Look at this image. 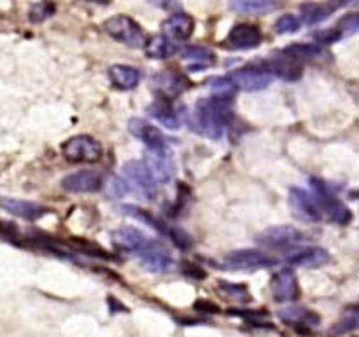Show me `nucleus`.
Wrapping results in <instances>:
<instances>
[{
  "label": "nucleus",
  "mask_w": 359,
  "mask_h": 337,
  "mask_svg": "<svg viewBox=\"0 0 359 337\" xmlns=\"http://www.w3.org/2000/svg\"><path fill=\"white\" fill-rule=\"evenodd\" d=\"M112 241H114V244L119 246L121 249L133 253H139L140 249H144L149 244V239H147L139 228L133 227H123L119 228V230H116L114 234H112Z\"/></svg>",
  "instance_id": "6ab92c4d"
},
{
  "label": "nucleus",
  "mask_w": 359,
  "mask_h": 337,
  "mask_svg": "<svg viewBox=\"0 0 359 337\" xmlns=\"http://www.w3.org/2000/svg\"><path fill=\"white\" fill-rule=\"evenodd\" d=\"M349 4H353V0H328L325 4H309V6H302V14H304L305 23L316 25L325 21L335 11L342 9V7L349 6Z\"/></svg>",
  "instance_id": "f3484780"
},
{
  "label": "nucleus",
  "mask_w": 359,
  "mask_h": 337,
  "mask_svg": "<svg viewBox=\"0 0 359 337\" xmlns=\"http://www.w3.org/2000/svg\"><path fill=\"white\" fill-rule=\"evenodd\" d=\"M359 329V311L349 312L347 316H344L339 323L332 329L333 333H347L353 332V330Z\"/></svg>",
  "instance_id": "72a5a7b5"
},
{
  "label": "nucleus",
  "mask_w": 359,
  "mask_h": 337,
  "mask_svg": "<svg viewBox=\"0 0 359 337\" xmlns=\"http://www.w3.org/2000/svg\"><path fill=\"white\" fill-rule=\"evenodd\" d=\"M63 154L74 164H93L102 157V146L90 136H76L63 143Z\"/></svg>",
  "instance_id": "20e7f679"
},
{
  "label": "nucleus",
  "mask_w": 359,
  "mask_h": 337,
  "mask_svg": "<svg viewBox=\"0 0 359 337\" xmlns=\"http://www.w3.org/2000/svg\"><path fill=\"white\" fill-rule=\"evenodd\" d=\"M86 2H93V4H104V6H105V4H109V2H111V0H86Z\"/></svg>",
  "instance_id": "58836bf2"
},
{
  "label": "nucleus",
  "mask_w": 359,
  "mask_h": 337,
  "mask_svg": "<svg viewBox=\"0 0 359 337\" xmlns=\"http://www.w3.org/2000/svg\"><path fill=\"white\" fill-rule=\"evenodd\" d=\"M125 193H128V185H126V181H123V179L119 178L112 179L111 185H109V195L114 197V199H119V197H123Z\"/></svg>",
  "instance_id": "e433bc0d"
},
{
  "label": "nucleus",
  "mask_w": 359,
  "mask_h": 337,
  "mask_svg": "<svg viewBox=\"0 0 359 337\" xmlns=\"http://www.w3.org/2000/svg\"><path fill=\"white\" fill-rule=\"evenodd\" d=\"M231 98L223 95H214L202 98L196 104L195 121L200 132L210 139H221L231 119Z\"/></svg>",
  "instance_id": "f257e3e1"
},
{
  "label": "nucleus",
  "mask_w": 359,
  "mask_h": 337,
  "mask_svg": "<svg viewBox=\"0 0 359 337\" xmlns=\"http://www.w3.org/2000/svg\"><path fill=\"white\" fill-rule=\"evenodd\" d=\"M109 79L119 90H133L142 79V74L137 67L118 63V65H112L109 69Z\"/></svg>",
  "instance_id": "412c9836"
},
{
  "label": "nucleus",
  "mask_w": 359,
  "mask_h": 337,
  "mask_svg": "<svg viewBox=\"0 0 359 337\" xmlns=\"http://www.w3.org/2000/svg\"><path fill=\"white\" fill-rule=\"evenodd\" d=\"M256 241L269 249H287L305 244V242L309 241V235L294 227L280 225V227H272L263 230L262 234L256 237Z\"/></svg>",
  "instance_id": "7ed1b4c3"
},
{
  "label": "nucleus",
  "mask_w": 359,
  "mask_h": 337,
  "mask_svg": "<svg viewBox=\"0 0 359 337\" xmlns=\"http://www.w3.org/2000/svg\"><path fill=\"white\" fill-rule=\"evenodd\" d=\"M137 255L142 260L144 267L149 270H167L168 267H172L170 256L165 253L163 248H160L154 242H149L144 249H140Z\"/></svg>",
  "instance_id": "393cba45"
},
{
  "label": "nucleus",
  "mask_w": 359,
  "mask_h": 337,
  "mask_svg": "<svg viewBox=\"0 0 359 337\" xmlns=\"http://www.w3.org/2000/svg\"><path fill=\"white\" fill-rule=\"evenodd\" d=\"M272 295L277 302H290L298 297V281L293 269L286 267L272 277Z\"/></svg>",
  "instance_id": "2eb2a0df"
},
{
  "label": "nucleus",
  "mask_w": 359,
  "mask_h": 337,
  "mask_svg": "<svg viewBox=\"0 0 359 337\" xmlns=\"http://www.w3.org/2000/svg\"><path fill=\"white\" fill-rule=\"evenodd\" d=\"M337 28L340 30L342 37H346V35H351V34H356V32H359V14H349V16H346L344 20H340V23L337 25Z\"/></svg>",
  "instance_id": "c9c22d12"
},
{
  "label": "nucleus",
  "mask_w": 359,
  "mask_h": 337,
  "mask_svg": "<svg viewBox=\"0 0 359 337\" xmlns=\"http://www.w3.org/2000/svg\"><path fill=\"white\" fill-rule=\"evenodd\" d=\"M290 206L293 213L304 221H319L323 218V209L316 193H309L302 188H293L290 192Z\"/></svg>",
  "instance_id": "1a4fd4ad"
},
{
  "label": "nucleus",
  "mask_w": 359,
  "mask_h": 337,
  "mask_svg": "<svg viewBox=\"0 0 359 337\" xmlns=\"http://www.w3.org/2000/svg\"><path fill=\"white\" fill-rule=\"evenodd\" d=\"M283 6V0H230V9L241 14H270Z\"/></svg>",
  "instance_id": "4be33fe9"
},
{
  "label": "nucleus",
  "mask_w": 359,
  "mask_h": 337,
  "mask_svg": "<svg viewBox=\"0 0 359 337\" xmlns=\"http://www.w3.org/2000/svg\"><path fill=\"white\" fill-rule=\"evenodd\" d=\"M104 30L112 39L130 46V48H144L147 42L142 27L130 16H125V14L109 18L104 23Z\"/></svg>",
  "instance_id": "f03ea898"
},
{
  "label": "nucleus",
  "mask_w": 359,
  "mask_h": 337,
  "mask_svg": "<svg viewBox=\"0 0 359 337\" xmlns=\"http://www.w3.org/2000/svg\"><path fill=\"white\" fill-rule=\"evenodd\" d=\"M330 260V253L323 248H307L298 249L287 256V263L293 267H307V269H316V267L325 265Z\"/></svg>",
  "instance_id": "aec40b11"
},
{
  "label": "nucleus",
  "mask_w": 359,
  "mask_h": 337,
  "mask_svg": "<svg viewBox=\"0 0 359 337\" xmlns=\"http://www.w3.org/2000/svg\"><path fill=\"white\" fill-rule=\"evenodd\" d=\"M0 207L6 209L7 213L14 214V216H20L23 220H39L41 216H44L48 213L44 206L35 202H28V200H18V199H2L0 200Z\"/></svg>",
  "instance_id": "a211bd4d"
},
{
  "label": "nucleus",
  "mask_w": 359,
  "mask_h": 337,
  "mask_svg": "<svg viewBox=\"0 0 359 337\" xmlns=\"http://www.w3.org/2000/svg\"><path fill=\"white\" fill-rule=\"evenodd\" d=\"M224 263L230 269L258 270L266 269V267H273L277 263V260L273 256H270L269 253L256 251V249H238V251H231L230 255H226Z\"/></svg>",
  "instance_id": "6e6552de"
},
{
  "label": "nucleus",
  "mask_w": 359,
  "mask_h": 337,
  "mask_svg": "<svg viewBox=\"0 0 359 337\" xmlns=\"http://www.w3.org/2000/svg\"><path fill=\"white\" fill-rule=\"evenodd\" d=\"M312 186H314V193L318 195L319 204H321L323 216H326L330 221L339 225H347L353 220V214H351L349 207L340 202L337 197H333L325 183L319 181V179H312Z\"/></svg>",
  "instance_id": "39448f33"
},
{
  "label": "nucleus",
  "mask_w": 359,
  "mask_h": 337,
  "mask_svg": "<svg viewBox=\"0 0 359 337\" xmlns=\"http://www.w3.org/2000/svg\"><path fill=\"white\" fill-rule=\"evenodd\" d=\"M121 211H123V213L128 214V216H132V218H135V220L142 221V223H147L151 228H154V230H158V232H161V234L168 235V228L167 227H161V225H163V223H160V221H158V220H154V218L151 216V214L147 213V211L139 209V207H135V206H123Z\"/></svg>",
  "instance_id": "c756f323"
},
{
  "label": "nucleus",
  "mask_w": 359,
  "mask_h": 337,
  "mask_svg": "<svg viewBox=\"0 0 359 337\" xmlns=\"http://www.w3.org/2000/svg\"><path fill=\"white\" fill-rule=\"evenodd\" d=\"M230 79L233 81L235 86L241 88L244 91H259L265 90L273 79V74L266 69L265 65H251L244 67V69L233 70L230 74Z\"/></svg>",
  "instance_id": "423d86ee"
},
{
  "label": "nucleus",
  "mask_w": 359,
  "mask_h": 337,
  "mask_svg": "<svg viewBox=\"0 0 359 337\" xmlns=\"http://www.w3.org/2000/svg\"><path fill=\"white\" fill-rule=\"evenodd\" d=\"M279 318L284 319L286 323H298L305 322V325H318L319 318L312 312H307L302 308H286L279 311Z\"/></svg>",
  "instance_id": "c85d7f7f"
},
{
  "label": "nucleus",
  "mask_w": 359,
  "mask_h": 337,
  "mask_svg": "<svg viewBox=\"0 0 359 337\" xmlns=\"http://www.w3.org/2000/svg\"><path fill=\"white\" fill-rule=\"evenodd\" d=\"M123 176H125L130 183H133V185L139 188V192H142L144 195L153 197L154 193H156L158 181L154 179V176L151 174L149 168H147L146 161H126V164L123 165Z\"/></svg>",
  "instance_id": "9b49d317"
},
{
  "label": "nucleus",
  "mask_w": 359,
  "mask_h": 337,
  "mask_svg": "<svg viewBox=\"0 0 359 337\" xmlns=\"http://www.w3.org/2000/svg\"><path fill=\"white\" fill-rule=\"evenodd\" d=\"M179 53H181V56L184 60L202 63V65H210L216 60L214 51H210L209 48H202V46H186V48L179 49Z\"/></svg>",
  "instance_id": "cd10ccee"
},
{
  "label": "nucleus",
  "mask_w": 359,
  "mask_h": 337,
  "mask_svg": "<svg viewBox=\"0 0 359 337\" xmlns=\"http://www.w3.org/2000/svg\"><path fill=\"white\" fill-rule=\"evenodd\" d=\"M191 88V81L186 76L179 72H172V70H165V72L156 74L151 79V90L158 95V97H165L174 100L175 97L182 95Z\"/></svg>",
  "instance_id": "0eeeda50"
},
{
  "label": "nucleus",
  "mask_w": 359,
  "mask_h": 337,
  "mask_svg": "<svg viewBox=\"0 0 359 337\" xmlns=\"http://www.w3.org/2000/svg\"><path fill=\"white\" fill-rule=\"evenodd\" d=\"M262 32L258 27L249 23H238L230 30L224 39V46L230 49H252L262 44Z\"/></svg>",
  "instance_id": "f8f14e48"
},
{
  "label": "nucleus",
  "mask_w": 359,
  "mask_h": 337,
  "mask_svg": "<svg viewBox=\"0 0 359 337\" xmlns=\"http://www.w3.org/2000/svg\"><path fill=\"white\" fill-rule=\"evenodd\" d=\"M56 7L53 6L51 2H41L37 4V6L32 7L30 11V20L34 21V23H41V21L48 20L51 14H55Z\"/></svg>",
  "instance_id": "f704fd0d"
},
{
  "label": "nucleus",
  "mask_w": 359,
  "mask_h": 337,
  "mask_svg": "<svg viewBox=\"0 0 359 337\" xmlns=\"http://www.w3.org/2000/svg\"><path fill=\"white\" fill-rule=\"evenodd\" d=\"M161 28H163V34L172 41H186L195 32V20L189 14L177 11L161 23Z\"/></svg>",
  "instance_id": "4468645a"
},
{
  "label": "nucleus",
  "mask_w": 359,
  "mask_h": 337,
  "mask_svg": "<svg viewBox=\"0 0 359 337\" xmlns=\"http://www.w3.org/2000/svg\"><path fill=\"white\" fill-rule=\"evenodd\" d=\"M146 2L163 11H168V13H177L181 9V0H146Z\"/></svg>",
  "instance_id": "4c0bfd02"
},
{
  "label": "nucleus",
  "mask_w": 359,
  "mask_h": 337,
  "mask_svg": "<svg viewBox=\"0 0 359 337\" xmlns=\"http://www.w3.org/2000/svg\"><path fill=\"white\" fill-rule=\"evenodd\" d=\"M146 49V55L149 58H156V60H165V58H170L172 55L179 51V48L175 46V42L172 41L170 37H167L165 34L161 35H154L153 39L146 42L144 46Z\"/></svg>",
  "instance_id": "a878e982"
},
{
  "label": "nucleus",
  "mask_w": 359,
  "mask_h": 337,
  "mask_svg": "<svg viewBox=\"0 0 359 337\" xmlns=\"http://www.w3.org/2000/svg\"><path fill=\"white\" fill-rule=\"evenodd\" d=\"M128 130L133 137L140 140V143L146 144L147 147H165L167 146V139L161 133V130H158L156 126L151 125L149 121L142 118H132L128 121Z\"/></svg>",
  "instance_id": "dca6fc26"
},
{
  "label": "nucleus",
  "mask_w": 359,
  "mask_h": 337,
  "mask_svg": "<svg viewBox=\"0 0 359 337\" xmlns=\"http://www.w3.org/2000/svg\"><path fill=\"white\" fill-rule=\"evenodd\" d=\"M207 84H209L214 93L223 95V97H233L235 90H237V86H235L230 77H210Z\"/></svg>",
  "instance_id": "2f4dec72"
},
{
  "label": "nucleus",
  "mask_w": 359,
  "mask_h": 337,
  "mask_svg": "<svg viewBox=\"0 0 359 337\" xmlns=\"http://www.w3.org/2000/svg\"><path fill=\"white\" fill-rule=\"evenodd\" d=\"M273 28H276L277 34H294L300 28V20L293 14H284L276 21Z\"/></svg>",
  "instance_id": "473e14b6"
},
{
  "label": "nucleus",
  "mask_w": 359,
  "mask_h": 337,
  "mask_svg": "<svg viewBox=\"0 0 359 337\" xmlns=\"http://www.w3.org/2000/svg\"><path fill=\"white\" fill-rule=\"evenodd\" d=\"M62 186L70 193H91L102 188V176L95 171H79L63 178Z\"/></svg>",
  "instance_id": "ddd939ff"
},
{
  "label": "nucleus",
  "mask_w": 359,
  "mask_h": 337,
  "mask_svg": "<svg viewBox=\"0 0 359 337\" xmlns=\"http://www.w3.org/2000/svg\"><path fill=\"white\" fill-rule=\"evenodd\" d=\"M146 165L158 181V185L168 183L175 174V164L170 151L165 147H149L146 154Z\"/></svg>",
  "instance_id": "9d476101"
},
{
  "label": "nucleus",
  "mask_w": 359,
  "mask_h": 337,
  "mask_svg": "<svg viewBox=\"0 0 359 337\" xmlns=\"http://www.w3.org/2000/svg\"><path fill=\"white\" fill-rule=\"evenodd\" d=\"M265 67L273 74V76L280 77V79L297 81L300 79L302 76V67L298 65L297 60L290 58V56H286L284 53H280V56H277V58L266 62Z\"/></svg>",
  "instance_id": "5701e85b"
},
{
  "label": "nucleus",
  "mask_w": 359,
  "mask_h": 337,
  "mask_svg": "<svg viewBox=\"0 0 359 337\" xmlns=\"http://www.w3.org/2000/svg\"><path fill=\"white\" fill-rule=\"evenodd\" d=\"M284 55L290 56V58L297 60V62H312V60L321 58L325 49L321 48V44H314V42H309V44H293L287 46L284 49Z\"/></svg>",
  "instance_id": "bb28decb"
},
{
  "label": "nucleus",
  "mask_w": 359,
  "mask_h": 337,
  "mask_svg": "<svg viewBox=\"0 0 359 337\" xmlns=\"http://www.w3.org/2000/svg\"><path fill=\"white\" fill-rule=\"evenodd\" d=\"M147 112L149 116H153L154 119L165 125L167 128H179V116L175 112V109L172 107V102L170 98H165V97H158L153 104L147 107Z\"/></svg>",
  "instance_id": "b1692460"
},
{
  "label": "nucleus",
  "mask_w": 359,
  "mask_h": 337,
  "mask_svg": "<svg viewBox=\"0 0 359 337\" xmlns=\"http://www.w3.org/2000/svg\"><path fill=\"white\" fill-rule=\"evenodd\" d=\"M219 291L230 300L237 302H249L251 300V293L244 284H233V283H223L219 286Z\"/></svg>",
  "instance_id": "7c9ffc66"
}]
</instances>
